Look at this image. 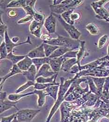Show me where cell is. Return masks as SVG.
Returning <instances> with one entry per match:
<instances>
[{
	"label": "cell",
	"mask_w": 109,
	"mask_h": 122,
	"mask_svg": "<svg viewBox=\"0 0 109 122\" xmlns=\"http://www.w3.org/2000/svg\"><path fill=\"white\" fill-rule=\"evenodd\" d=\"M33 16L34 20H36L38 22L41 23V22H44L45 21H44L45 17L42 14L35 12L34 15H33Z\"/></svg>",
	"instance_id": "cell-28"
},
{
	"label": "cell",
	"mask_w": 109,
	"mask_h": 122,
	"mask_svg": "<svg viewBox=\"0 0 109 122\" xmlns=\"http://www.w3.org/2000/svg\"><path fill=\"white\" fill-rule=\"evenodd\" d=\"M34 94H36L39 96V99L38 100V104L39 107H42L43 106L45 102V97L47 95H49L48 93L46 90L39 91L35 90L34 92Z\"/></svg>",
	"instance_id": "cell-15"
},
{
	"label": "cell",
	"mask_w": 109,
	"mask_h": 122,
	"mask_svg": "<svg viewBox=\"0 0 109 122\" xmlns=\"http://www.w3.org/2000/svg\"><path fill=\"white\" fill-rule=\"evenodd\" d=\"M26 56L24 55H15L13 54V52H11L8 54L6 59L9 60L12 62L13 65H15L17 64L18 62L23 59Z\"/></svg>",
	"instance_id": "cell-19"
},
{
	"label": "cell",
	"mask_w": 109,
	"mask_h": 122,
	"mask_svg": "<svg viewBox=\"0 0 109 122\" xmlns=\"http://www.w3.org/2000/svg\"><path fill=\"white\" fill-rule=\"evenodd\" d=\"M52 14L55 17V18H57L59 21H60V23L64 27L65 30L69 34L70 36L73 39L77 40L79 38L80 33L75 28L74 26L70 25L66 22L59 15H57L55 13H52Z\"/></svg>",
	"instance_id": "cell-3"
},
{
	"label": "cell",
	"mask_w": 109,
	"mask_h": 122,
	"mask_svg": "<svg viewBox=\"0 0 109 122\" xmlns=\"http://www.w3.org/2000/svg\"><path fill=\"white\" fill-rule=\"evenodd\" d=\"M11 40L12 41V42L14 43H18L17 42L19 41V38L18 37H13V38H12Z\"/></svg>",
	"instance_id": "cell-37"
},
{
	"label": "cell",
	"mask_w": 109,
	"mask_h": 122,
	"mask_svg": "<svg viewBox=\"0 0 109 122\" xmlns=\"http://www.w3.org/2000/svg\"><path fill=\"white\" fill-rule=\"evenodd\" d=\"M58 37L56 39H52L49 41H44V42L53 46L59 47H63L69 48L72 50L77 47V41L70 39L69 38L65 37L57 34Z\"/></svg>",
	"instance_id": "cell-1"
},
{
	"label": "cell",
	"mask_w": 109,
	"mask_h": 122,
	"mask_svg": "<svg viewBox=\"0 0 109 122\" xmlns=\"http://www.w3.org/2000/svg\"><path fill=\"white\" fill-rule=\"evenodd\" d=\"M4 40L5 42L6 43V46L7 47V49L8 51V54L11 52H13V50L14 48H15L16 46H19L20 45L26 44V43H29L30 45L32 44V42L30 40V37L29 36H28L27 39L26 41L23 42H20L18 43H14L12 42L11 39H10L8 34L7 30L5 31V33L4 34Z\"/></svg>",
	"instance_id": "cell-5"
},
{
	"label": "cell",
	"mask_w": 109,
	"mask_h": 122,
	"mask_svg": "<svg viewBox=\"0 0 109 122\" xmlns=\"http://www.w3.org/2000/svg\"><path fill=\"white\" fill-rule=\"evenodd\" d=\"M32 63V59L30 58L26 55V57L23 59L18 62L17 65L22 71H27L30 68V66L33 64Z\"/></svg>",
	"instance_id": "cell-13"
},
{
	"label": "cell",
	"mask_w": 109,
	"mask_h": 122,
	"mask_svg": "<svg viewBox=\"0 0 109 122\" xmlns=\"http://www.w3.org/2000/svg\"><path fill=\"white\" fill-rule=\"evenodd\" d=\"M30 0H12L7 5L8 8H23L30 3Z\"/></svg>",
	"instance_id": "cell-16"
},
{
	"label": "cell",
	"mask_w": 109,
	"mask_h": 122,
	"mask_svg": "<svg viewBox=\"0 0 109 122\" xmlns=\"http://www.w3.org/2000/svg\"><path fill=\"white\" fill-rule=\"evenodd\" d=\"M66 61V57L63 56L60 57L50 58L49 64L52 71L56 73L60 71L63 63Z\"/></svg>",
	"instance_id": "cell-7"
},
{
	"label": "cell",
	"mask_w": 109,
	"mask_h": 122,
	"mask_svg": "<svg viewBox=\"0 0 109 122\" xmlns=\"http://www.w3.org/2000/svg\"><path fill=\"white\" fill-rule=\"evenodd\" d=\"M35 84V83L34 81H27L25 83L22 85V86L19 87L18 89H17V90L15 92V93H17V94H18V93H20L21 92H23V91H25V90L28 89L29 87H30L32 85H34Z\"/></svg>",
	"instance_id": "cell-26"
},
{
	"label": "cell",
	"mask_w": 109,
	"mask_h": 122,
	"mask_svg": "<svg viewBox=\"0 0 109 122\" xmlns=\"http://www.w3.org/2000/svg\"><path fill=\"white\" fill-rule=\"evenodd\" d=\"M51 68V67L48 63H46L43 65L38 71L36 79L40 77V76H42L44 77H49L56 74V73L54 71H50Z\"/></svg>",
	"instance_id": "cell-9"
},
{
	"label": "cell",
	"mask_w": 109,
	"mask_h": 122,
	"mask_svg": "<svg viewBox=\"0 0 109 122\" xmlns=\"http://www.w3.org/2000/svg\"><path fill=\"white\" fill-rule=\"evenodd\" d=\"M15 116H16V113L13 114V115H11L10 116L7 117H2L1 118V122H11L12 120L13 119V118Z\"/></svg>",
	"instance_id": "cell-31"
},
{
	"label": "cell",
	"mask_w": 109,
	"mask_h": 122,
	"mask_svg": "<svg viewBox=\"0 0 109 122\" xmlns=\"http://www.w3.org/2000/svg\"><path fill=\"white\" fill-rule=\"evenodd\" d=\"M7 26L4 24V23L2 22L0 20V39H1L2 37H3V34H5V31L7 30Z\"/></svg>",
	"instance_id": "cell-30"
},
{
	"label": "cell",
	"mask_w": 109,
	"mask_h": 122,
	"mask_svg": "<svg viewBox=\"0 0 109 122\" xmlns=\"http://www.w3.org/2000/svg\"><path fill=\"white\" fill-rule=\"evenodd\" d=\"M43 45L46 56L47 57H49L54 51L60 47L59 46L51 45L44 42L43 43Z\"/></svg>",
	"instance_id": "cell-21"
},
{
	"label": "cell",
	"mask_w": 109,
	"mask_h": 122,
	"mask_svg": "<svg viewBox=\"0 0 109 122\" xmlns=\"http://www.w3.org/2000/svg\"><path fill=\"white\" fill-rule=\"evenodd\" d=\"M106 37L105 36H103L102 38H101L100 39L99 41V43H98V46L99 48H102V47L103 46V45H104V44L106 43Z\"/></svg>",
	"instance_id": "cell-32"
},
{
	"label": "cell",
	"mask_w": 109,
	"mask_h": 122,
	"mask_svg": "<svg viewBox=\"0 0 109 122\" xmlns=\"http://www.w3.org/2000/svg\"><path fill=\"white\" fill-rule=\"evenodd\" d=\"M41 111L40 110L23 109L16 113L18 122H30Z\"/></svg>",
	"instance_id": "cell-2"
},
{
	"label": "cell",
	"mask_w": 109,
	"mask_h": 122,
	"mask_svg": "<svg viewBox=\"0 0 109 122\" xmlns=\"http://www.w3.org/2000/svg\"><path fill=\"white\" fill-rule=\"evenodd\" d=\"M17 102H13L10 100L5 101L4 100L3 101H0V113L10 109L12 107L17 109L16 104Z\"/></svg>",
	"instance_id": "cell-14"
},
{
	"label": "cell",
	"mask_w": 109,
	"mask_h": 122,
	"mask_svg": "<svg viewBox=\"0 0 109 122\" xmlns=\"http://www.w3.org/2000/svg\"><path fill=\"white\" fill-rule=\"evenodd\" d=\"M44 22H38L36 20L32 21L29 28L30 33L33 36L37 37H40L41 36V31Z\"/></svg>",
	"instance_id": "cell-8"
},
{
	"label": "cell",
	"mask_w": 109,
	"mask_h": 122,
	"mask_svg": "<svg viewBox=\"0 0 109 122\" xmlns=\"http://www.w3.org/2000/svg\"><path fill=\"white\" fill-rule=\"evenodd\" d=\"M40 38L43 39L44 40V41H49L51 40L52 39L51 37V36H50L49 34H43L42 35H41Z\"/></svg>",
	"instance_id": "cell-33"
},
{
	"label": "cell",
	"mask_w": 109,
	"mask_h": 122,
	"mask_svg": "<svg viewBox=\"0 0 109 122\" xmlns=\"http://www.w3.org/2000/svg\"><path fill=\"white\" fill-rule=\"evenodd\" d=\"M18 73H23V71L18 68L17 64L13 65L10 72L7 75L3 77H0V90H1L3 83L8 78Z\"/></svg>",
	"instance_id": "cell-11"
},
{
	"label": "cell",
	"mask_w": 109,
	"mask_h": 122,
	"mask_svg": "<svg viewBox=\"0 0 109 122\" xmlns=\"http://www.w3.org/2000/svg\"><path fill=\"white\" fill-rule=\"evenodd\" d=\"M33 15H27L25 17L23 18V19H21L17 21V23L18 24H23L25 23H27L28 22L31 21L33 20ZM33 21V20H32Z\"/></svg>",
	"instance_id": "cell-29"
},
{
	"label": "cell",
	"mask_w": 109,
	"mask_h": 122,
	"mask_svg": "<svg viewBox=\"0 0 109 122\" xmlns=\"http://www.w3.org/2000/svg\"><path fill=\"white\" fill-rule=\"evenodd\" d=\"M75 59H71L69 60L66 61L62 64L61 67V69L65 72H68L69 71L70 68L74 64V63L75 62Z\"/></svg>",
	"instance_id": "cell-24"
},
{
	"label": "cell",
	"mask_w": 109,
	"mask_h": 122,
	"mask_svg": "<svg viewBox=\"0 0 109 122\" xmlns=\"http://www.w3.org/2000/svg\"><path fill=\"white\" fill-rule=\"evenodd\" d=\"M0 59H6V57L8 55V52L7 49V47L6 46V43L5 41H3L1 42L0 44Z\"/></svg>",
	"instance_id": "cell-25"
},
{
	"label": "cell",
	"mask_w": 109,
	"mask_h": 122,
	"mask_svg": "<svg viewBox=\"0 0 109 122\" xmlns=\"http://www.w3.org/2000/svg\"><path fill=\"white\" fill-rule=\"evenodd\" d=\"M86 28L89 31V32L93 35H96L98 33V30L97 27H96V25L94 24L91 23L88 25Z\"/></svg>",
	"instance_id": "cell-27"
},
{
	"label": "cell",
	"mask_w": 109,
	"mask_h": 122,
	"mask_svg": "<svg viewBox=\"0 0 109 122\" xmlns=\"http://www.w3.org/2000/svg\"><path fill=\"white\" fill-rule=\"evenodd\" d=\"M69 81H66L64 85H63L62 81H61V84L60 86V92H59V95H58V98L56 102V103L53 106L52 109L51 110V112L50 113L49 116L48 117V118H47V119L46 122H49L50 120L51 119V118L52 117V116H53V115L54 114L55 112H56V111L57 110V109L59 107V106L60 105V102H62V101L63 100L62 97H63V95L65 93V92H66V91L67 90V89L69 85Z\"/></svg>",
	"instance_id": "cell-4"
},
{
	"label": "cell",
	"mask_w": 109,
	"mask_h": 122,
	"mask_svg": "<svg viewBox=\"0 0 109 122\" xmlns=\"http://www.w3.org/2000/svg\"><path fill=\"white\" fill-rule=\"evenodd\" d=\"M49 57H44V58H34L32 59V62L34 63V64L35 65V66L37 68V71H38L40 70L41 67L46 63H48L49 62Z\"/></svg>",
	"instance_id": "cell-20"
},
{
	"label": "cell",
	"mask_w": 109,
	"mask_h": 122,
	"mask_svg": "<svg viewBox=\"0 0 109 122\" xmlns=\"http://www.w3.org/2000/svg\"><path fill=\"white\" fill-rule=\"evenodd\" d=\"M37 69L35 65L33 64L26 71H23V74L29 81H34L37 74Z\"/></svg>",
	"instance_id": "cell-12"
},
{
	"label": "cell",
	"mask_w": 109,
	"mask_h": 122,
	"mask_svg": "<svg viewBox=\"0 0 109 122\" xmlns=\"http://www.w3.org/2000/svg\"><path fill=\"white\" fill-rule=\"evenodd\" d=\"M27 56L32 59L34 58L46 57V56L45 53L43 43L41 44L37 48L30 51Z\"/></svg>",
	"instance_id": "cell-10"
},
{
	"label": "cell",
	"mask_w": 109,
	"mask_h": 122,
	"mask_svg": "<svg viewBox=\"0 0 109 122\" xmlns=\"http://www.w3.org/2000/svg\"><path fill=\"white\" fill-rule=\"evenodd\" d=\"M58 74H56L49 77H44L42 76H40L36 79L37 83H58L55 82V80Z\"/></svg>",
	"instance_id": "cell-18"
},
{
	"label": "cell",
	"mask_w": 109,
	"mask_h": 122,
	"mask_svg": "<svg viewBox=\"0 0 109 122\" xmlns=\"http://www.w3.org/2000/svg\"><path fill=\"white\" fill-rule=\"evenodd\" d=\"M34 94V92L28 93L25 94H10L8 97V99L13 102H18L21 98L27 96L28 95H32Z\"/></svg>",
	"instance_id": "cell-22"
},
{
	"label": "cell",
	"mask_w": 109,
	"mask_h": 122,
	"mask_svg": "<svg viewBox=\"0 0 109 122\" xmlns=\"http://www.w3.org/2000/svg\"><path fill=\"white\" fill-rule=\"evenodd\" d=\"M44 25L49 34L55 33L56 32V18L52 13L46 19Z\"/></svg>",
	"instance_id": "cell-6"
},
{
	"label": "cell",
	"mask_w": 109,
	"mask_h": 122,
	"mask_svg": "<svg viewBox=\"0 0 109 122\" xmlns=\"http://www.w3.org/2000/svg\"><path fill=\"white\" fill-rule=\"evenodd\" d=\"M71 51H72V50L69 48H66L63 47H60L58 49H57L55 51H54L49 57L50 58H54L60 57L64 55L67 52Z\"/></svg>",
	"instance_id": "cell-17"
},
{
	"label": "cell",
	"mask_w": 109,
	"mask_h": 122,
	"mask_svg": "<svg viewBox=\"0 0 109 122\" xmlns=\"http://www.w3.org/2000/svg\"><path fill=\"white\" fill-rule=\"evenodd\" d=\"M79 15L77 13H72L71 15V19L72 21H74L75 20H77L79 18Z\"/></svg>",
	"instance_id": "cell-34"
},
{
	"label": "cell",
	"mask_w": 109,
	"mask_h": 122,
	"mask_svg": "<svg viewBox=\"0 0 109 122\" xmlns=\"http://www.w3.org/2000/svg\"><path fill=\"white\" fill-rule=\"evenodd\" d=\"M7 96L6 92H0V101H3L5 99Z\"/></svg>",
	"instance_id": "cell-36"
},
{
	"label": "cell",
	"mask_w": 109,
	"mask_h": 122,
	"mask_svg": "<svg viewBox=\"0 0 109 122\" xmlns=\"http://www.w3.org/2000/svg\"><path fill=\"white\" fill-rule=\"evenodd\" d=\"M8 15L10 17H14L17 15V13L14 10H10L8 13Z\"/></svg>",
	"instance_id": "cell-35"
},
{
	"label": "cell",
	"mask_w": 109,
	"mask_h": 122,
	"mask_svg": "<svg viewBox=\"0 0 109 122\" xmlns=\"http://www.w3.org/2000/svg\"><path fill=\"white\" fill-rule=\"evenodd\" d=\"M74 10V9L69 10L68 11L63 13L61 15V16L62 17V18H63L64 20L72 25L74 24V22L71 19V15L73 13Z\"/></svg>",
	"instance_id": "cell-23"
}]
</instances>
